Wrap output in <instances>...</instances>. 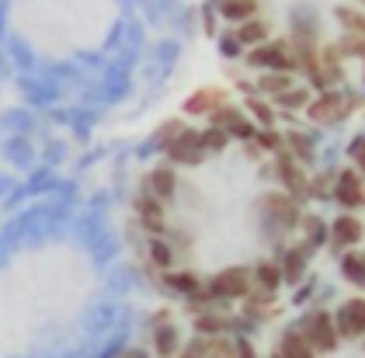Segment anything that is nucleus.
I'll return each instance as SVG.
<instances>
[{"instance_id": "obj_17", "label": "nucleus", "mask_w": 365, "mask_h": 358, "mask_svg": "<svg viewBox=\"0 0 365 358\" xmlns=\"http://www.w3.org/2000/svg\"><path fill=\"white\" fill-rule=\"evenodd\" d=\"M279 355H285V358H313V348H309V341L303 337V331H289L285 337H282Z\"/></svg>"}, {"instance_id": "obj_33", "label": "nucleus", "mask_w": 365, "mask_h": 358, "mask_svg": "<svg viewBox=\"0 0 365 358\" xmlns=\"http://www.w3.org/2000/svg\"><path fill=\"white\" fill-rule=\"evenodd\" d=\"M351 160H355V170L365 178V136L351 143Z\"/></svg>"}, {"instance_id": "obj_15", "label": "nucleus", "mask_w": 365, "mask_h": 358, "mask_svg": "<svg viewBox=\"0 0 365 358\" xmlns=\"http://www.w3.org/2000/svg\"><path fill=\"white\" fill-rule=\"evenodd\" d=\"M220 14L233 25L251 21V18H257V0H220Z\"/></svg>"}, {"instance_id": "obj_8", "label": "nucleus", "mask_w": 365, "mask_h": 358, "mask_svg": "<svg viewBox=\"0 0 365 358\" xmlns=\"http://www.w3.org/2000/svg\"><path fill=\"white\" fill-rule=\"evenodd\" d=\"M327 237H331L334 247H355V244H362L365 226L359 216H337L331 223V230H327Z\"/></svg>"}, {"instance_id": "obj_27", "label": "nucleus", "mask_w": 365, "mask_h": 358, "mask_svg": "<svg viewBox=\"0 0 365 358\" xmlns=\"http://www.w3.org/2000/svg\"><path fill=\"white\" fill-rule=\"evenodd\" d=\"M247 115L261 126H275V108H268L264 98H247Z\"/></svg>"}, {"instance_id": "obj_21", "label": "nucleus", "mask_w": 365, "mask_h": 358, "mask_svg": "<svg viewBox=\"0 0 365 358\" xmlns=\"http://www.w3.org/2000/svg\"><path fill=\"white\" fill-rule=\"evenodd\" d=\"M282 143H285V150H289L296 160H303V164L313 160V143H309L303 133H296V129H292V133H285V136H282Z\"/></svg>"}, {"instance_id": "obj_4", "label": "nucleus", "mask_w": 365, "mask_h": 358, "mask_svg": "<svg viewBox=\"0 0 365 358\" xmlns=\"http://www.w3.org/2000/svg\"><path fill=\"white\" fill-rule=\"evenodd\" d=\"M309 118L313 122H320V126H331V122H337V118H344L348 115V98L341 94V91H324L320 98H313L307 105Z\"/></svg>"}, {"instance_id": "obj_7", "label": "nucleus", "mask_w": 365, "mask_h": 358, "mask_svg": "<svg viewBox=\"0 0 365 358\" xmlns=\"http://www.w3.org/2000/svg\"><path fill=\"white\" fill-rule=\"evenodd\" d=\"M334 195H337V202L348 205V209L365 205V178L359 170H341L334 178Z\"/></svg>"}, {"instance_id": "obj_11", "label": "nucleus", "mask_w": 365, "mask_h": 358, "mask_svg": "<svg viewBox=\"0 0 365 358\" xmlns=\"http://www.w3.org/2000/svg\"><path fill=\"white\" fill-rule=\"evenodd\" d=\"M146 192L153 195V198H160V202H170L178 195V174H174V167H168V164L153 167L146 174Z\"/></svg>"}, {"instance_id": "obj_3", "label": "nucleus", "mask_w": 365, "mask_h": 358, "mask_svg": "<svg viewBox=\"0 0 365 358\" xmlns=\"http://www.w3.org/2000/svg\"><path fill=\"white\" fill-rule=\"evenodd\" d=\"M303 337L309 341V348L313 352H334L337 344V327H334V317L331 313H324V310H317L313 317L303 320Z\"/></svg>"}, {"instance_id": "obj_20", "label": "nucleus", "mask_w": 365, "mask_h": 358, "mask_svg": "<svg viewBox=\"0 0 365 358\" xmlns=\"http://www.w3.org/2000/svg\"><path fill=\"white\" fill-rule=\"evenodd\" d=\"M168 289H174V292H181L185 300L192 296V292H198L202 289V282H198V275L195 272H168Z\"/></svg>"}, {"instance_id": "obj_18", "label": "nucleus", "mask_w": 365, "mask_h": 358, "mask_svg": "<svg viewBox=\"0 0 365 358\" xmlns=\"http://www.w3.org/2000/svg\"><path fill=\"white\" fill-rule=\"evenodd\" d=\"M341 268H344V278H348L351 285L365 289V250H351V254H344Z\"/></svg>"}, {"instance_id": "obj_38", "label": "nucleus", "mask_w": 365, "mask_h": 358, "mask_svg": "<svg viewBox=\"0 0 365 358\" xmlns=\"http://www.w3.org/2000/svg\"><path fill=\"white\" fill-rule=\"evenodd\" d=\"M272 358H285V355H279V352H275V355H272Z\"/></svg>"}, {"instance_id": "obj_25", "label": "nucleus", "mask_w": 365, "mask_h": 358, "mask_svg": "<svg viewBox=\"0 0 365 358\" xmlns=\"http://www.w3.org/2000/svg\"><path fill=\"white\" fill-rule=\"evenodd\" d=\"M337 21H341V28H344L348 35L365 31V14L359 11V7H337Z\"/></svg>"}, {"instance_id": "obj_35", "label": "nucleus", "mask_w": 365, "mask_h": 358, "mask_svg": "<svg viewBox=\"0 0 365 358\" xmlns=\"http://www.w3.org/2000/svg\"><path fill=\"white\" fill-rule=\"evenodd\" d=\"M178 358H205V341H192Z\"/></svg>"}, {"instance_id": "obj_32", "label": "nucleus", "mask_w": 365, "mask_h": 358, "mask_svg": "<svg viewBox=\"0 0 365 358\" xmlns=\"http://www.w3.org/2000/svg\"><path fill=\"white\" fill-rule=\"evenodd\" d=\"M185 129H188V126H185V122H178V118H174V122H164V126H160V146L174 143V139L181 136Z\"/></svg>"}, {"instance_id": "obj_9", "label": "nucleus", "mask_w": 365, "mask_h": 358, "mask_svg": "<svg viewBox=\"0 0 365 358\" xmlns=\"http://www.w3.org/2000/svg\"><path fill=\"white\" fill-rule=\"evenodd\" d=\"M264 209H268V216L279 223V226H285V230L303 220V216H299V205H296V198H292V195L272 192L268 198H264Z\"/></svg>"}, {"instance_id": "obj_34", "label": "nucleus", "mask_w": 365, "mask_h": 358, "mask_svg": "<svg viewBox=\"0 0 365 358\" xmlns=\"http://www.w3.org/2000/svg\"><path fill=\"white\" fill-rule=\"evenodd\" d=\"M220 49H223V56H240V49H244V46H240V39L230 31V35H223V39H220Z\"/></svg>"}, {"instance_id": "obj_13", "label": "nucleus", "mask_w": 365, "mask_h": 358, "mask_svg": "<svg viewBox=\"0 0 365 358\" xmlns=\"http://www.w3.org/2000/svg\"><path fill=\"white\" fill-rule=\"evenodd\" d=\"M153 352L160 358H178L181 352V337H178V327L174 324H164L153 331Z\"/></svg>"}, {"instance_id": "obj_19", "label": "nucleus", "mask_w": 365, "mask_h": 358, "mask_svg": "<svg viewBox=\"0 0 365 358\" xmlns=\"http://www.w3.org/2000/svg\"><path fill=\"white\" fill-rule=\"evenodd\" d=\"M251 275H254V282H257L261 289H268V292H275L282 282H285V278H282V268L275 265V261H261Z\"/></svg>"}, {"instance_id": "obj_37", "label": "nucleus", "mask_w": 365, "mask_h": 358, "mask_svg": "<svg viewBox=\"0 0 365 358\" xmlns=\"http://www.w3.org/2000/svg\"><path fill=\"white\" fill-rule=\"evenodd\" d=\"M122 358H150V355L140 352V348H129V352H122Z\"/></svg>"}, {"instance_id": "obj_29", "label": "nucleus", "mask_w": 365, "mask_h": 358, "mask_svg": "<svg viewBox=\"0 0 365 358\" xmlns=\"http://www.w3.org/2000/svg\"><path fill=\"white\" fill-rule=\"evenodd\" d=\"M275 101H279L282 108H307L309 105V91L307 87H289V91H282Z\"/></svg>"}, {"instance_id": "obj_10", "label": "nucleus", "mask_w": 365, "mask_h": 358, "mask_svg": "<svg viewBox=\"0 0 365 358\" xmlns=\"http://www.w3.org/2000/svg\"><path fill=\"white\" fill-rule=\"evenodd\" d=\"M136 216H140V223L150 230V233H164V230H168V220H164V202H160V198H153L150 192H143L140 198H136Z\"/></svg>"}, {"instance_id": "obj_16", "label": "nucleus", "mask_w": 365, "mask_h": 358, "mask_svg": "<svg viewBox=\"0 0 365 358\" xmlns=\"http://www.w3.org/2000/svg\"><path fill=\"white\" fill-rule=\"evenodd\" d=\"M279 268H282V278H285V282H299L303 272H307V250L303 247L285 250V257H282Z\"/></svg>"}, {"instance_id": "obj_5", "label": "nucleus", "mask_w": 365, "mask_h": 358, "mask_svg": "<svg viewBox=\"0 0 365 358\" xmlns=\"http://www.w3.org/2000/svg\"><path fill=\"white\" fill-rule=\"evenodd\" d=\"M164 150H168L170 164H185V167L202 164V157H205V150H202V136H198L195 129H185V133L174 139V143H168Z\"/></svg>"}, {"instance_id": "obj_12", "label": "nucleus", "mask_w": 365, "mask_h": 358, "mask_svg": "<svg viewBox=\"0 0 365 358\" xmlns=\"http://www.w3.org/2000/svg\"><path fill=\"white\" fill-rule=\"evenodd\" d=\"M223 91H212V87H205V91H195L188 101H185V111L188 115H212V111L223 105Z\"/></svg>"}, {"instance_id": "obj_26", "label": "nucleus", "mask_w": 365, "mask_h": 358, "mask_svg": "<svg viewBox=\"0 0 365 358\" xmlns=\"http://www.w3.org/2000/svg\"><path fill=\"white\" fill-rule=\"evenodd\" d=\"M209 118H212V126H220V129H226V133H230V129H233V126H237V122L244 118V111L233 108V105H226V101H223L220 108L209 115Z\"/></svg>"}, {"instance_id": "obj_2", "label": "nucleus", "mask_w": 365, "mask_h": 358, "mask_svg": "<svg viewBox=\"0 0 365 358\" xmlns=\"http://www.w3.org/2000/svg\"><path fill=\"white\" fill-rule=\"evenodd\" d=\"M251 285L254 275L247 268H223L212 275L209 292H212V300H244V296H251Z\"/></svg>"}, {"instance_id": "obj_14", "label": "nucleus", "mask_w": 365, "mask_h": 358, "mask_svg": "<svg viewBox=\"0 0 365 358\" xmlns=\"http://www.w3.org/2000/svg\"><path fill=\"white\" fill-rule=\"evenodd\" d=\"M233 35L240 39V46H244V49H254V46L268 42V21H261V18H251V21H240Z\"/></svg>"}, {"instance_id": "obj_23", "label": "nucleus", "mask_w": 365, "mask_h": 358, "mask_svg": "<svg viewBox=\"0 0 365 358\" xmlns=\"http://www.w3.org/2000/svg\"><path fill=\"white\" fill-rule=\"evenodd\" d=\"M150 261H153L157 268H164V272H170V268H174V247H170L168 240L153 237V240H150Z\"/></svg>"}, {"instance_id": "obj_28", "label": "nucleus", "mask_w": 365, "mask_h": 358, "mask_svg": "<svg viewBox=\"0 0 365 358\" xmlns=\"http://www.w3.org/2000/svg\"><path fill=\"white\" fill-rule=\"evenodd\" d=\"M230 327V320L226 317H216V313H202L195 320V331L198 334H209V337H216V334H223Z\"/></svg>"}, {"instance_id": "obj_22", "label": "nucleus", "mask_w": 365, "mask_h": 358, "mask_svg": "<svg viewBox=\"0 0 365 358\" xmlns=\"http://www.w3.org/2000/svg\"><path fill=\"white\" fill-rule=\"evenodd\" d=\"M289 87H292V77L282 73V70H268V73L257 81V91H264V94H272V98H279L282 91H289Z\"/></svg>"}, {"instance_id": "obj_39", "label": "nucleus", "mask_w": 365, "mask_h": 358, "mask_svg": "<svg viewBox=\"0 0 365 358\" xmlns=\"http://www.w3.org/2000/svg\"><path fill=\"white\" fill-rule=\"evenodd\" d=\"M362 4H365V0H362Z\"/></svg>"}, {"instance_id": "obj_36", "label": "nucleus", "mask_w": 365, "mask_h": 358, "mask_svg": "<svg viewBox=\"0 0 365 358\" xmlns=\"http://www.w3.org/2000/svg\"><path fill=\"white\" fill-rule=\"evenodd\" d=\"M237 358H257V355H254V348L247 341H237Z\"/></svg>"}, {"instance_id": "obj_30", "label": "nucleus", "mask_w": 365, "mask_h": 358, "mask_svg": "<svg viewBox=\"0 0 365 358\" xmlns=\"http://www.w3.org/2000/svg\"><path fill=\"white\" fill-rule=\"evenodd\" d=\"M205 358H237V341H226V337H212L205 344Z\"/></svg>"}, {"instance_id": "obj_1", "label": "nucleus", "mask_w": 365, "mask_h": 358, "mask_svg": "<svg viewBox=\"0 0 365 358\" xmlns=\"http://www.w3.org/2000/svg\"><path fill=\"white\" fill-rule=\"evenodd\" d=\"M247 63L257 66V70H282V73L299 70V56H296L289 39H275V42L268 39V42L254 46L251 53H247Z\"/></svg>"}, {"instance_id": "obj_6", "label": "nucleus", "mask_w": 365, "mask_h": 358, "mask_svg": "<svg viewBox=\"0 0 365 358\" xmlns=\"http://www.w3.org/2000/svg\"><path fill=\"white\" fill-rule=\"evenodd\" d=\"M334 327H337V337H365V300L362 296L341 303V310L334 313Z\"/></svg>"}, {"instance_id": "obj_31", "label": "nucleus", "mask_w": 365, "mask_h": 358, "mask_svg": "<svg viewBox=\"0 0 365 358\" xmlns=\"http://www.w3.org/2000/svg\"><path fill=\"white\" fill-rule=\"evenodd\" d=\"M303 230H307V244H313V247L327 237V226L317 220V216H303Z\"/></svg>"}, {"instance_id": "obj_24", "label": "nucleus", "mask_w": 365, "mask_h": 358, "mask_svg": "<svg viewBox=\"0 0 365 358\" xmlns=\"http://www.w3.org/2000/svg\"><path fill=\"white\" fill-rule=\"evenodd\" d=\"M198 136H202V150H205V153H220V150H226V143H230V133L220 129V126H209V129H202Z\"/></svg>"}]
</instances>
